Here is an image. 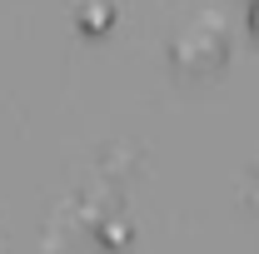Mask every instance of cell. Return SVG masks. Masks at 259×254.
Masks as SVG:
<instances>
[{"mask_svg": "<svg viewBox=\"0 0 259 254\" xmlns=\"http://www.w3.org/2000/svg\"><path fill=\"white\" fill-rule=\"evenodd\" d=\"M254 20H259V5H254Z\"/></svg>", "mask_w": 259, "mask_h": 254, "instance_id": "cell-1", "label": "cell"}]
</instances>
